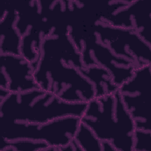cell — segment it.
Instances as JSON below:
<instances>
[{
  "instance_id": "1",
  "label": "cell",
  "mask_w": 151,
  "mask_h": 151,
  "mask_svg": "<svg viewBox=\"0 0 151 151\" xmlns=\"http://www.w3.org/2000/svg\"><path fill=\"white\" fill-rule=\"evenodd\" d=\"M81 55L68 33L46 36L34 73L40 89L68 103H88L95 98L94 85L80 72Z\"/></svg>"
},
{
  "instance_id": "2",
  "label": "cell",
  "mask_w": 151,
  "mask_h": 151,
  "mask_svg": "<svg viewBox=\"0 0 151 151\" xmlns=\"http://www.w3.org/2000/svg\"><path fill=\"white\" fill-rule=\"evenodd\" d=\"M80 121L100 140L110 143L116 151H133L136 124L119 90L90 100Z\"/></svg>"
},
{
  "instance_id": "3",
  "label": "cell",
  "mask_w": 151,
  "mask_h": 151,
  "mask_svg": "<svg viewBox=\"0 0 151 151\" xmlns=\"http://www.w3.org/2000/svg\"><path fill=\"white\" fill-rule=\"evenodd\" d=\"M87 103H68L42 89L12 93L0 99L1 123H45L55 119L81 117Z\"/></svg>"
},
{
  "instance_id": "4",
  "label": "cell",
  "mask_w": 151,
  "mask_h": 151,
  "mask_svg": "<svg viewBox=\"0 0 151 151\" xmlns=\"http://www.w3.org/2000/svg\"><path fill=\"white\" fill-rule=\"evenodd\" d=\"M80 118L68 116L45 123L9 122L1 123L2 138L6 140L44 142L52 150H60L74 139Z\"/></svg>"
},
{
  "instance_id": "5",
  "label": "cell",
  "mask_w": 151,
  "mask_h": 151,
  "mask_svg": "<svg viewBox=\"0 0 151 151\" xmlns=\"http://www.w3.org/2000/svg\"><path fill=\"white\" fill-rule=\"evenodd\" d=\"M68 34L81 55L83 64L105 68L119 87L132 76L137 68L133 63L116 55L101 43L90 27V29L83 31L72 27Z\"/></svg>"
},
{
  "instance_id": "6",
  "label": "cell",
  "mask_w": 151,
  "mask_h": 151,
  "mask_svg": "<svg viewBox=\"0 0 151 151\" xmlns=\"http://www.w3.org/2000/svg\"><path fill=\"white\" fill-rule=\"evenodd\" d=\"M90 27L99 40L116 55L137 68L151 64V45L135 31L111 26L99 19Z\"/></svg>"
},
{
  "instance_id": "7",
  "label": "cell",
  "mask_w": 151,
  "mask_h": 151,
  "mask_svg": "<svg viewBox=\"0 0 151 151\" xmlns=\"http://www.w3.org/2000/svg\"><path fill=\"white\" fill-rule=\"evenodd\" d=\"M119 91L136 129L151 131V64L137 68Z\"/></svg>"
},
{
  "instance_id": "8",
  "label": "cell",
  "mask_w": 151,
  "mask_h": 151,
  "mask_svg": "<svg viewBox=\"0 0 151 151\" xmlns=\"http://www.w3.org/2000/svg\"><path fill=\"white\" fill-rule=\"evenodd\" d=\"M108 2L110 12L101 14L100 21L111 26L132 29L151 44L150 5L145 1Z\"/></svg>"
},
{
  "instance_id": "9",
  "label": "cell",
  "mask_w": 151,
  "mask_h": 151,
  "mask_svg": "<svg viewBox=\"0 0 151 151\" xmlns=\"http://www.w3.org/2000/svg\"><path fill=\"white\" fill-rule=\"evenodd\" d=\"M0 89L9 93L39 88L34 78L36 66L22 55L1 54Z\"/></svg>"
},
{
  "instance_id": "10",
  "label": "cell",
  "mask_w": 151,
  "mask_h": 151,
  "mask_svg": "<svg viewBox=\"0 0 151 151\" xmlns=\"http://www.w3.org/2000/svg\"><path fill=\"white\" fill-rule=\"evenodd\" d=\"M18 12L5 9L1 17V54L21 55V37L17 27Z\"/></svg>"
},
{
  "instance_id": "11",
  "label": "cell",
  "mask_w": 151,
  "mask_h": 151,
  "mask_svg": "<svg viewBox=\"0 0 151 151\" xmlns=\"http://www.w3.org/2000/svg\"><path fill=\"white\" fill-rule=\"evenodd\" d=\"M81 74L93 85L95 98L111 94L119 90L111 74L105 68L96 66H83L80 69Z\"/></svg>"
},
{
  "instance_id": "12",
  "label": "cell",
  "mask_w": 151,
  "mask_h": 151,
  "mask_svg": "<svg viewBox=\"0 0 151 151\" xmlns=\"http://www.w3.org/2000/svg\"><path fill=\"white\" fill-rule=\"evenodd\" d=\"M73 140L78 150L103 151L102 141L100 140L91 130L81 121Z\"/></svg>"
},
{
  "instance_id": "13",
  "label": "cell",
  "mask_w": 151,
  "mask_h": 151,
  "mask_svg": "<svg viewBox=\"0 0 151 151\" xmlns=\"http://www.w3.org/2000/svg\"><path fill=\"white\" fill-rule=\"evenodd\" d=\"M0 150H52V149L44 142L30 140H6L2 139Z\"/></svg>"
},
{
  "instance_id": "14",
  "label": "cell",
  "mask_w": 151,
  "mask_h": 151,
  "mask_svg": "<svg viewBox=\"0 0 151 151\" xmlns=\"http://www.w3.org/2000/svg\"><path fill=\"white\" fill-rule=\"evenodd\" d=\"M134 150H151V131L136 129L133 146Z\"/></svg>"
}]
</instances>
